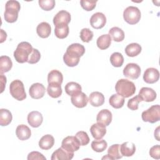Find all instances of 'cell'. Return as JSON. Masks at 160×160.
<instances>
[{
	"mask_svg": "<svg viewBox=\"0 0 160 160\" xmlns=\"http://www.w3.org/2000/svg\"><path fill=\"white\" fill-rule=\"evenodd\" d=\"M80 58H74L69 56L66 52L63 56V61L64 63L69 67H74L77 66L79 62Z\"/></svg>",
	"mask_w": 160,
	"mask_h": 160,
	"instance_id": "60d3db41",
	"label": "cell"
},
{
	"mask_svg": "<svg viewBox=\"0 0 160 160\" xmlns=\"http://www.w3.org/2000/svg\"><path fill=\"white\" fill-rule=\"evenodd\" d=\"M112 118V115L111 112L107 109H103L98 112L96 117V121L97 122L104 125L105 126H108L111 122Z\"/></svg>",
	"mask_w": 160,
	"mask_h": 160,
	"instance_id": "5bb4252c",
	"label": "cell"
},
{
	"mask_svg": "<svg viewBox=\"0 0 160 160\" xmlns=\"http://www.w3.org/2000/svg\"><path fill=\"white\" fill-rule=\"evenodd\" d=\"M39 6L44 11H51L55 6L54 0H39Z\"/></svg>",
	"mask_w": 160,
	"mask_h": 160,
	"instance_id": "ab89813d",
	"label": "cell"
},
{
	"mask_svg": "<svg viewBox=\"0 0 160 160\" xmlns=\"http://www.w3.org/2000/svg\"><path fill=\"white\" fill-rule=\"evenodd\" d=\"M1 42L2 43L6 39L7 34L6 32L3 31V29H1Z\"/></svg>",
	"mask_w": 160,
	"mask_h": 160,
	"instance_id": "c3c4849f",
	"label": "cell"
},
{
	"mask_svg": "<svg viewBox=\"0 0 160 160\" xmlns=\"http://www.w3.org/2000/svg\"><path fill=\"white\" fill-rule=\"evenodd\" d=\"M69 29L68 24H59L55 26L54 33L56 36L59 39H64L66 38L69 34Z\"/></svg>",
	"mask_w": 160,
	"mask_h": 160,
	"instance_id": "83f0119b",
	"label": "cell"
},
{
	"mask_svg": "<svg viewBox=\"0 0 160 160\" xmlns=\"http://www.w3.org/2000/svg\"><path fill=\"white\" fill-rule=\"evenodd\" d=\"M38 35L42 38H48L51 32V27L46 22H42L39 24L36 28Z\"/></svg>",
	"mask_w": 160,
	"mask_h": 160,
	"instance_id": "603a6c76",
	"label": "cell"
},
{
	"mask_svg": "<svg viewBox=\"0 0 160 160\" xmlns=\"http://www.w3.org/2000/svg\"><path fill=\"white\" fill-rule=\"evenodd\" d=\"M90 131L95 139H101L106 133V129L104 125L97 122L91 126Z\"/></svg>",
	"mask_w": 160,
	"mask_h": 160,
	"instance_id": "e0dca14e",
	"label": "cell"
},
{
	"mask_svg": "<svg viewBox=\"0 0 160 160\" xmlns=\"http://www.w3.org/2000/svg\"><path fill=\"white\" fill-rule=\"evenodd\" d=\"M47 92L49 96L52 98H58L62 94V88L59 84L57 83H51L49 84Z\"/></svg>",
	"mask_w": 160,
	"mask_h": 160,
	"instance_id": "484cf974",
	"label": "cell"
},
{
	"mask_svg": "<svg viewBox=\"0 0 160 160\" xmlns=\"http://www.w3.org/2000/svg\"><path fill=\"white\" fill-rule=\"evenodd\" d=\"M12 62L10 58L8 56H1L0 57V72L4 73L11 70Z\"/></svg>",
	"mask_w": 160,
	"mask_h": 160,
	"instance_id": "4dcf8cb0",
	"label": "cell"
},
{
	"mask_svg": "<svg viewBox=\"0 0 160 160\" xmlns=\"http://www.w3.org/2000/svg\"><path fill=\"white\" fill-rule=\"evenodd\" d=\"M88 101L92 106L99 107L104 104V96L101 92L94 91L90 94Z\"/></svg>",
	"mask_w": 160,
	"mask_h": 160,
	"instance_id": "44dd1931",
	"label": "cell"
},
{
	"mask_svg": "<svg viewBox=\"0 0 160 160\" xmlns=\"http://www.w3.org/2000/svg\"><path fill=\"white\" fill-rule=\"evenodd\" d=\"M115 90L118 94L124 98L132 96L136 92V86L132 81L126 79L118 80L115 85Z\"/></svg>",
	"mask_w": 160,
	"mask_h": 160,
	"instance_id": "6da1fadb",
	"label": "cell"
},
{
	"mask_svg": "<svg viewBox=\"0 0 160 160\" xmlns=\"http://www.w3.org/2000/svg\"><path fill=\"white\" fill-rule=\"evenodd\" d=\"M109 103L112 108L119 109L122 108L124 104V98L118 94H114L109 98Z\"/></svg>",
	"mask_w": 160,
	"mask_h": 160,
	"instance_id": "d6a6232c",
	"label": "cell"
},
{
	"mask_svg": "<svg viewBox=\"0 0 160 160\" xmlns=\"http://www.w3.org/2000/svg\"><path fill=\"white\" fill-rule=\"evenodd\" d=\"M159 78V71L154 68H148L144 72L143 79L148 84H153L157 82Z\"/></svg>",
	"mask_w": 160,
	"mask_h": 160,
	"instance_id": "4fadbf2b",
	"label": "cell"
},
{
	"mask_svg": "<svg viewBox=\"0 0 160 160\" xmlns=\"http://www.w3.org/2000/svg\"><path fill=\"white\" fill-rule=\"evenodd\" d=\"M32 49L31 44L28 42H21L19 43L14 52V57L16 61L19 63L28 62Z\"/></svg>",
	"mask_w": 160,
	"mask_h": 160,
	"instance_id": "3957f363",
	"label": "cell"
},
{
	"mask_svg": "<svg viewBox=\"0 0 160 160\" xmlns=\"http://www.w3.org/2000/svg\"><path fill=\"white\" fill-rule=\"evenodd\" d=\"M12 119L11 112L6 109H0V124L2 126L9 125Z\"/></svg>",
	"mask_w": 160,
	"mask_h": 160,
	"instance_id": "1f68e13d",
	"label": "cell"
},
{
	"mask_svg": "<svg viewBox=\"0 0 160 160\" xmlns=\"http://www.w3.org/2000/svg\"><path fill=\"white\" fill-rule=\"evenodd\" d=\"M108 154L111 159H119L122 158V156L120 152V145L118 144L111 145L108 150Z\"/></svg>",
	"mask_w": 160,
	"mask_h": 160,
	"instance_id": "e575fe53",
	"label": "cell"
},
{
	"mask_svg": "<svg viewBox=\"0 0 160 160\" xmlns=\"http://www.w3.org/2000/svg\"><path fill=\"white\" fill-rule=\"evenodd\" d=\"M97 1H89V0H81L80 1V4L81 7L87 11H92L95 7Z\"/></svg>",
	"mask_w": 160,
	"mask_h": 160,
	"instance_id": "ee69618b",
	"label": "cell"
},
{
	"mask_svg": "<svg viewBox=\"0 0 160 160\" xmlns=\"http://www.w3.org/2000/svg\"><path fill=\"white\" fill-rule=\"evenodd\" d=\"M71 19V17L70 13L65 10H61L54 16L53 18V23L54 26L59 24H68L70 22Z\"/></svg>",
	"mask_w": 160,
	"mask_h": 160,
	"instance_id": "d6986e66",
	"label": "cell"
},
{
	"mask_svg": "<svg viewBox=\"0 0 160 160\" xmlns=\"http://www.w3.org/2000/svg\"><path fill=\"white\" fill-rule=\"evenodd\" d=\"M110 62L114 67H121L124 62V58L121 53L116 52L112 53L110 56Z\"/></svg>",
	"mask_w": 160,
	"mask_h": 160,
	"instance_id": "d590c367",
	"label": "cell"
},
{
	"mask_svg": "<svg viewBox=\"0 0 160 160\" xmlns=\"http://www.w3.org/2000/svg\"><path fill=\"white\" fill-rule=\"evenodd\" d=\"M142 119L144 122L155 123L160 119V106L158 104L153 105L147 110L143 111L141 114Z\"/></svg>",
	"mask_w": 160,
	"mask_h": 160,
	"instance_id": "5b68a950",
	"label": "cell"
},
{
	"mask_svg": "<svg viewBox=\"0 0 160 160\" xmlns=\"http://www.w3.org/2000/svg\"><path fill=\"white\" fill-rule=\"evenodd\" d=\"M74 156V152H70L63 149L62 147L57 149L52 154L51 160H69Z\"/></svg>",
	"mask_w": 160,
	"mask_h": 160,
	"instance_id": "ac0fdd59",
	"label": "cell"
},
{
	"mask_svg": "<svg viewBox=\"0 0 160 160\" xmlns=\"http://www.w3.org/2000/svg\"><path fill=\"white\" fill-rule=\"evenodd\" d=\"M54 144V139L51 134H46L43 136L39 141V146L41 149L44 150H48L51 149Z\"/></svg>",
	"mask_w": 160,
	"mask_h": 160,
	"instance_id": "cb8c5ba5",
	"label": "cell"
},
{
	"mask_svg": "<svg viewBox=\"0 0 160 160\" xmlns=\"http://www.w3.org/2000/svg\"><path fill=\"white\" fill-rule=\"evenodd\" d=\"M63 81V76L62 73L56 69L51 71L48 75V81L49 84L57 83L61 84Z\"/></svg>",
	"mask_w": 160,
	"mask_h": 160,
	"instance_id": "d4e9b609",
	"label": "cell"
},
{
	"mask_svg": "<svg viewBox=\"0 0 160 160\" xmlns=\"http://www.w3.org/2000/svg\"><path fill=\"white\" fill-rule=\"evenodd\" d=\"M108 146L107 142L104 139L94 140L91 142V148L96 152H101L104 151Z\"/></svg>",
	"mask_w": 160,
	"mask_h": 160,
	"instance_id": "8d00e7d4",
	"label": "cell"
},
{
	"mask_svg": "<svg viewBox=\"0 0 160 160\" xmlns=\"http://www.w3.org/2000/svg\"><path fill=\"white\" fill-rule=\"evenodd\" d=\"M43 121V117L41 112L37 111H31L28 115V124L32 128H38Z\"/></svg>",
	"mask_w": 160,
	"mask_h": 160,
	"instance_id": "9a60e30c",
	"label": "cell"
},
{
	"mask_svg": "<svg viewBox=\"0 0 160 160\" xmlns=\"http://www.w3.org/2000/svg\"><path fill=\"white\" fill-rule=\"evenodd\" d=\"M93 38V32L89 28H83L80 32V38L84 42H89Z\"/></svg>",
	"mask_w": 160,
	"mask_h": 160,
	"instance_id": "74e56055",
	"label": "cell"
},
{
	"mask_svg": "<svg viewBox=\"0 0 160 160\" xmlns=\"http://www.w3.org/2000/svg\"><path fill=\"white\" fill-rule=\"evenodd\" d=\"M141 68L136 63H128L123 69V74L125 77L132 79H138L141 74Z\"/></svg>",
	"mask_w": 160,
	"mask_h": 160,
	"instance_id": "ba28073f",
	"label": "cell"
},
{
	"mask_svg": "<svg viewBox=\"0 0 160 160\" xmlns=\"http://www.w3.org/2000/svg\"><path fill=\"white\" fill-rule=\"evenodd\" d=\"M149 154L152 158L159 159L160 158V146H159V145L157 144V145L152 146L149 150Z\"/></svg>",
	"mask_w": 160,
	"mask_h": 160,
	"instance_id": "f6af8a7d",
	"label": "cell"
},
{
	"mask_svg": "<svg viewBox=\"0 0 160 160\" xmlns=\"http://www.w3.org/2000/svg\"><path fill=\"white\" fill-rule=\"evenodd\" d=\"M85 52L84 46L79 43H73L69 46L66 49V53L69 56L74 58H80Z\"/></svg>",
	"mask_w": 160,
	"mask_h": 160,
	"instance_id": "8fae6325",
	"label": "cell"
},
{
	"mask_svg": "<svg viewBox=\"0 0 160 160\" xmlns=\"http://www.w3.org/2000/svg\"><path fill=\"white\" fill-rule=\"evenodd\" d=\"M46 92V88L41 83L36 82L32 84L29 90V95L32 99H38L42 98Z\"/></svg>",
	"mask_w": 160,
	"mask_h": 160,
	"instance_id": "30bf717a",
	"label": "cell"
},
{
	"mask_svg": "<svg viewBox=\"0 0 160 160\" xmlns=\"http://www.w3.org/2000/svg\"><path fill=\"white\" fill-rule=\"evenodd\" d=\"M136 151L135 144L132 142H125L120 146V152L122 156H132Z\"/></svg>",
	"mask_w": 160,
	"mask_h": 160,
	"instance_id": "7402d4cb",
	"label": "cell"
},
{
	"mask_svg": "<svg viewBox=\"0 0 160 160\" xmlns=\"http://www.w3.org/2000/svg\"><path fill=\"white\" fill-rule=\"evenodd\" d=\"M6 84V77L3 75L2 73H1V91L2 93L4 91L5 86Z\"/></svg>",
	"mask_w": 160,
	"mask_h": 160,
	"instance_id": "7dc6e473",
	"label": "cell"
},
{
	"mask_svg": "<svg viewBox=\"0 0 160 160\" xmlns=\"http://www.w3.org/2000/svg\"><path fill=\"white\" fill-rule=\"evenodd\" d=\"M9 91L11 95L18 101H22L26 98L24 84L20 80H14L11 82Z\"/></svg>",
	"mask_w": 160,
	"mask_h": 160,
	"instance_id": "277c9868",
	"label": "cell"
},
{
	"mask_svg": "<svg viewBox=\"0 0 160 160\" xmlns=\"http://www.w3.org/2000/svg\"><path fill=\"white\" fill-rule=\"evenodd\" d=\"M16 134L18 138L21 141L28 139L31 136V129L25 124L18 126L16 129Z\"/></svg>",
	"mask_w": 160,
	"mask_h": 160,
	"instance_id": "ffe728a7",
	"label": "cell"
},
{
	"mask_svg": "<svg viewBox=\"0 0 160 160\" xmlns=\"http://www.w3.org/2000/svg\"><path fill=\"white\" fill-rule=\"evenodd\" d=\"M5 12L4 14V18L8 22L12 23L17 21L18 18V12L20 11V3L14 0H10L7 1L5 6Z\"/></svg>",
	"mask_w": 160,
	"mask_h": 160,
	"instance_id": "7a4b0ae2",
	"label": "cell"
},
{
	"mask_svg": "<svg viewBox=\"0 0 160 160\" xmlns=\"http://www.w3.org/2000/svg\"><path fill=\"white\" fill-rule=\"evenodd\" d=\"M159 127L158 126V127L156 128V129L154 131V137L156 138V139H157L158 141H159L160 140H159Z\"/></svg>",
	"mask_w": 160,
	"mask_h": 160,
	"instance_id": "681fc988",
	"label": "cell"
},
{
	"mask_svg": "<svg viewBox=\"0 0 160 160\" xmlns=\"http://www.w3.org/2000/svg\"><path fill=\"white\" fill-rule=\"evenodd\" d=\"M124 21L129 24H137L141 19L140 10L135 6H128L123 12Z\"/></svg>",
	"mask_w": 160,
	"mask_h": 160,
	"instance_id": "8992f818",
	"label": "cell"
},
{
	"mask_svg": "<svg viewBox=\"0 0 160 160\" xmlns=\"http://www.w3.org/2000/svg\"><path fill=\"white\" fill-rule=\"evenodd\" d=\"M109 35L116 42H121L124 39V31L118 27H113L109 30Z\"/></svg>",
	"mask_w": 160,
	"mask_h": 160,
	"instance_id": "f546056e",
	"label": "cell"
},
{
	"mask_svg": "<svg viewBox=\"0 0 160 160\" xmlns=\"http://www.w3.org/2000/svg\"><path fill=\"white\" fill-rule=\"evenodd\" d=\"M142 48L138 43H131L128 44L125 48V52L127 56L129 57H135L141 52Z\"/></svg>",
	"mask_w": 160,
	"mask_h": 160,
	"instance_id": "f1b7e54d",
	"label": "cell"
},
{
	"mask_svg": "<svg viewBox=\"0 0 160 160\" xmlns=\"http://www.w3.org/2000/svg\"><path fill=\"white\" fill-rule=\"evenodd\" d=\"M80 143L76 136H69L63 139L61 147L70 152H74L79 150L80 148Z\"/></svg>",
	"mask_w": 160,
	"mask_h": 160,
	"instance_id": "52a82bcc",
	"label": "cell"
},
{
	"mask_svg": "<svg viewBox=\"0 0 160 160\" xmlns=\"http://www.w3.org/2000/svg\"><path fill=\"white\" fill-rule=\"evenodd\" d=\"M141 101H142L141 98L139 95H137L128 101V108L132 111L137 110L138 109V104Z\"/></svg>",
	"mask_w": 160,
	"mask_h": 160,
	"instance_id": "b9f144b4",
	"label": "cell"
},
{
	"mask_svg": "<svg viewBox=\"0 0 160 160\" xmlns=\"http://www.w3.org/2000/svg\"><path fill=\"white\" fill-rule=\"evenodd\" d=\"M71 103L76 108H82L86 106L88 102V98L85 93L79 92L71 96Z\"/></svg>",
	"mask_w": 160,
	"mask_h": 160,
	"instance_id": "7c38bea8",
	"label": "cell"
},
{
	"mask_svg": "<svg viewBox=\"0 0 160 160\" xmlns=\"http://www.w3.org/2000/svg\"><path fill=\"white\" fill-rule=\"evenodd\" d=\"M111 38L109 35V34H102L100 36L97 41H96V44L98 47L101 49V50H104L108 49L111 44Z\"/></svg>",
	"mask_w": 160,
	"mask_h": 160,
	"instance_id": "4316f807",
	"label": "cell"
},
{
	"mask_svg": "<svg viewBox=\"0 0 160 160\" xmlns=\"http://www.w3.org/2000/svg\"><path fill=\"white\" fill-rule=\"evenodd\" d=\"M28 160H46V158L42 155V154L40 153L38 151H32L30 153H29L28 156Z\"/></svg>",
	"mask_w": 160,
	"mask_h": 160,
	"instance_id": "bcb514c9",
	"label": "cell"
},
{
	"mask_svg": "<svg viewBox=\"0 0 160 160\" xmlns=\"http://www.w3.org/2000/svg\"><path fill=\"white\" fill-rule=\"evenodd\" d=\"M138 95L140 96L142 101L146 102H152L156 99L157 96L155 91L153 89L148 87L142 88L140 89Z\"/></svg>",
	"mask_w": 160,
	"mask_h": 160,
	"instance_id": "2e32d148",
	"label": "cell"
},
{
	"mask_svg": "<svg viewBox=\"0 0 160 160\" xmlns=\"http://www.w3.org/2000/svg\"><path fill=\"white\" fill-rule=\"evenodd\" d=\"M82 88L81 85L76 82H69L65 86V91L69 96H72L74 94L81 92Z\"/></svg>",
	"mask_w": 160,
	"mask_h": 160,
	"instance_id": "836d02e7",
	"label": "cell"
},
{
	"mask_svg": "<svg viewBox=\"0 0 160 160\" xmlns=\"http://www.w3.org/2000/svg\"><path fill=\"white\" fill-rule=\"evenodd\" d=\"M106 23V16L103 13L100 12L93 14L90 18V24L91 26L96 29L102 28L105 26Z\"/></svg>",
	"mask_w": 160,
	"mask_h": 160,
	"instance_id": "9c48e42d",
	"label": "cell"
},
{
	"mask_svg": "<svg viewBox=\"0 0 160 160\" xmlns=\"http://www.w3.org/2000/svg\"><path fill=\"white\" fill-rule=\"evenodd\" d=\"M75 136L79 141L81 146H86L89 142V138L85 131H79L76 134Z\"/></svg>",
	"mask_w": 160,
	"mask_h": 160,
	"instance_id": "f35d334b",
	"label": "cell"
},
{
	"mask_svg": "<svg viewBox=\"0 0 160 160\" xmlns=\"http://www.w3.org/2000/svg\"><path fill=\"white\" fill-rule=\"evenodd\" d=\"M40 58H41L40 52L37 49L33 48L31 53L29 56L28 62L31 64L37 63L40 60Z\"/></svg>",
	"mask_w": 160,
	"mask_h": 160,
	"instance_id": "7bdbcfd3",
	"label": "cell"
}]
</instances>
